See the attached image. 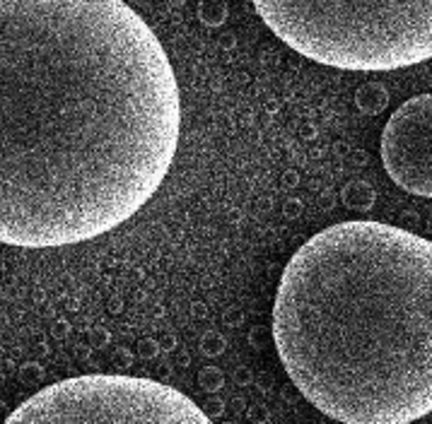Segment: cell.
I'll return each mask as SVG.
<instances>
[{
    "mask_svg": "<svg viewBox=\"0 0 432 424\" xmlns=\"http://www.w3.org/2000/svg\"><path fill=\"white\" fill-rule=\"evenodd\" d=\"M179 135L171 63L123 0H0V244L116 229L160 190Z\"/></svg>",
    "mask_w": 432,
    "mask_h": 424,
    "instance_id": "cell-1",
    "label": "cell"
},
{
    "mask_svg": "<svg viewBox=\"0 0 432 424\" xmlns=\"http://www.w3.org/2000/svg\"><path fill=\"white\" fill-rule=\"evenodd\" d=\"M273 342L292 384L343 424L432 412V241L372 220L314 234L285 265Z\"/></svg>",
    "mask_w": 432,
    "mask_h": 424,
    "instance_id": "cell-2",
    "label": "cell"
},
{
    "mask_svg": "<svg viewBox=\"0 0 432 424\" xmlns=\"http://www.w3.org/2000/svg\"><path fill=\"white\" fill-rule=\"evenodd\" d=\"M290 49L341 70L382 73L432 58V0H252Z\"/></svg>",
    "mask_w": 432,
    "mask_h": 424,
    "instance_id": "cell-3",
    "label": "cell"
},
{
    "mask_svg": "<svg viewBox=\"0 0 432 424\" xmlns=\"http://www.w3.org/2000/svg\"><path fill=\"white\" fill-rule=\"evenodd\" d=\"M208 424L189 395L162 381L121 374L77 376L34 393L8 424Z\"/></svg>",
    "mask_w": 432,
    "mask_h": 424,
    "instance_id": "cell-4",
    "label": "cell"
},
{
    "mask_svg": "<svg viewBox=\"0 0 432 424\" xmlns=\"http://www.w3.org/2000/svg\"><path fill=\"white\" fill-rule=\"evenodd\" d=\"M382 162L398 188L432 198V95H418L394 111L382 133Z\"/></svg>",
    "mask_w": 432,
    "mask_h": 424,
    "instance_id": "cell-5",
    "label": "cell"
},
{
    "mask_svg": "<svg viewBox=\"0 0 432 424\" xmlns=\"http://www.w3.org/2000/svg\"><path fill=\"white\" fill-rule=\"evenodd\" d=\"M341 200L348 210H355V212H370L374 208V200H377V193H374L372 184H367L362 179H355L341 190Z\"/></svg>",
    "mask_w": 432,
    "mask_h": 424,
    "instance_id": "cell-6",
    "label": "cell"
},
{
    "mask_svg": "<svg viewBox=\"0 0 432 424\" xmlns=\"http://www.w3.org/2000/svg\"><path fill=\"white\" fill-rule=\"evenodd\" d=\"M355 106L367 116L382 114L389 106V92L379 82H365L360 90L355 92Z\"/></svg>",
    "mask_w": 432,
    "mask_h": 424,
    "instance_id": "cell-7",
    "label": "cell"
},
{
    "mask_svg": "<svg viewBox=\"0 0 432 424\" xmlns=\"http://www.w3.org/2000/svg\"><path fill=\"white\" fill-rule=\"evenodd\" d=\"M227 3L225 0H201L198 3V20L206 27H222L227 22Z\"/></svg>",
    "mask_w": 432,
    "mask_h": 424,
    "instance_id": "cell-8",
    "label": "cell"
},
{
    "mask_svg": "<svg viewBox=\"0 0 432 424\" xmlns=\"http://www.w3.org/2000/svg\"><path fill=\"white\" fill-rule=\"evenodd\" d=\"M198 386L206 393H217V390L225 388V374L217 366H203L201 374H198Z\"/></svg>",
    "mask_w": 432,
    "mask_h": 424,
    "instance_id": "cell-9",
    "label": "cell"
},
{
    "mask_svg": "<svg viewBox=\"0 0 432 424\" xmlns=\"http://www.w3.org/2000/svg\"><path fill=\"white\" fill-rule=\"evenodd\" d=\"M225 349H227V340L220 333H215V330H211V333H206L201 338V352L206 357H220Z\"/></svg>",
    "mask_w": 432,
    "mask_h": 424,
    "instance_id": "cell-10",
    "label": "cell"
},
{
    "mask_svg": "<svg viewBox=\"0 0 432 424\" xmlns=\"http://www.w3.org/2000/svg\"><path fill=\"white\" fill-rule=\"evenodd\" d=\"M162 352V347H160V340H155V338H143V340H138V345H136V355L141 357V360H155L157 355Z\"/></svg>",
    "mask_w": 432,
    "mask_h": 424,
    "instance_id": "cell-11",
    "label": "cell"
},
{
    "mask_svg": "<svg viewBox=\"0 0 432 424\" xmlns=\"http://www.w3.org/2000/svg\"><path fill=\"white\" fill-rule=\"evenodd\" d=\"M273 340V328H266V325H256V328L249 330V345L254 349H263L268 347V342Z\"/></svg>",
    "mask_w": 432,
    "mask_h": 424,
    "instance_id": "cell-12",
    "label": "cell"
},
{
    "mask_svg": "<svg viewBox=\"0 0 432 424\" xmlns=\"http://www.w3.org/2000/svg\"><path fill=\"white\" fill-rule=\"evenodd\" d=\"M17 376H20V381H27V384H39V381L44 379V369H41L36 362H27V364L17 371Z\"/></svg>",
    "mask_w": 432,
    "mask_h": 424,
    "instance_id": "cell-13",
    "label": "cell"
},
{
    "mask_svg": "<svg viewBox=\"0 0 432 424\" xmlns=\"http://www.w3.org/2000/svg\"><path fill=\"white\" fill-rule=\"evenodd\" d=\"M133 352L131 349H116L114 357H111V364H114V369H131L133 364Z\"/></svg>",
    "mask_w": 432,
    "mask_h": 424,
    "instance_id": "cell-14",
    "label": "cell"
},
{
    "mask_svg": "<svg viewBox=\"0 0 432 424\" xmlns=\"http://www.w3.org/2000/svg\"><path fill=\"white\" fill-rule=\"evenodd\" d=\"M246 419L252 424H268L271 422V410L266 408V405H256V408H249V414H246Z\"/></svg>",
    "mask_w": 432,
    "mask_h": 424,
    "instance_id": "cell-15",
    "label": "cell"
},
{
    "mask_svg": "<svg viewBox=\"0 0 432 424\" xmlns=\"http://www.w3.org/2000/svg\"><path fill=\"white\" fill-rule=\"evenodd\" d=\"M203 412L208 414V419H211V422H215V419L220 417L222 412H225V403H222L220 398L206 400V405H203Z\"/></svg>",
    "mask_w": 432,
    "mask_h": 424,
    "instance_id": "cell-16",
    "label": "cell"
},
{
    "mask_svg": "<svg viewBox=\"0 0 432 424\" xmlns=\"http://www.w3.org/2000/svg\"><path fill=\"white\" fill-rule=\"evenodd\" d=\"M111 342V333L109 330H104V328H95V330H90V345L95 349H101V347H106V345Z\"/></svg>",
    "mask_w": 432,
    "mask_h": 424,
    "instance_id": "cell-17",
    "label": "cell"
},
{
    "mask_svg": "<svg viewBox=\"0 0 432 424\" xmlns=\"http://www.w3.org/2000/svg\"><path fill=\"white\" fill-rule=\"evenodd\" d=\"M302 210H304V205H302V200H297V198H287L285 203H283V215H287V217L302 215Z\"/></svg>",
    "mask_w": 432,
    "mask_h": 424,
    "instance_id": "cell-18",
    "label": "cell"
},
{
    "mask_svg": "<svg viewBox=\"0 0 432 424\" xmlns=\"http://www.w3.org/2000/svg\"><path fill=\"white\" fill-rule=\"evenodd\" d=\"M252 381H254L252 369H246V366H239V369L235 371V384L239 386V388H244V386H252Z\"/></svg>",
    "mask_w": 432,
    "mask_h": 424,
    "instance_id": "cell-19",
    "label": "cell"
},
{
    "mask_svg": "<svg viewBox=\"0 0 432 424\" xmlns=\"http://www.w3.org/2000/svg\"><path fill=\"white\" fill-rule=\"evenodd\" d=\"M222 321H225V325H230V328H237V325L244 321V316H241L239 309H227L225 316H222Z\"/></svg>",
    "mask_w": 432,
    "mask_h": 424,
    "instance_id": "cell-20",
    "label": "cell"
},
{
    "mask_svg": "<svg viewBox=\"0 0 432 424\" xmlns=\"http://www.w3.org/2000/svg\"><path fill=\"white\" fill-rule=\"evenodd\" d=\"M176 345H179V340H176V335H171V333L162 335V340H160V347H162V352H174V349H176Z\"/></svg>",
    "mask_w": 432,
    "mask_h": 424,
    "instance_id": "cell-21",
    "label": "cell"
},
{
    "mask_svg": "<svg viewBox=\"0 0 432 424\" xmlns=\"http://www.w3.org/2000/svg\"><path fill=\"white\" fill-rule=\"evenodd\" d=\"M68 330H71V323H68V321H56L53 328H51V333H53V338L63 340L68 335Z\"/></svg>",
    "mask_w": 432,
    "mask_h": 424,
    "instance_id": "cell-22",
    "label": "cell"
},
{
    "mask_svg": "<svg viewBox=\"0 0 432 424\" xmlns=\"http://www.w3.org/2000/svg\"><path fill=\"white\" fill-rule=\"evenodd\" d=\"M300 388H297L295 384H290V386H285V388H283V398L287 400V403H297V398H300Z\"/></svg>",
    "mask_w": 432,
    "mask_h": 424,
    "instance_id": "cell-23",
    "label": "cell"
},
{
    "mask_svg": "<svg viewBox=\"0 0 432 424\" xmlns=\"http://www.w3.org/2000/svg\"><path fill=\"white\" fill-rule=\"evenodd\" d=\"M174 364L181 366V369H187V366L191 364V355H189L187 349H179V352L174 355Z\"/></svg>",
    "mask_w": 432,
    "mask_h": 424,
    "instance_id": "cell-24",
    "label": "cell"
},
{
    "mask_svg": "<svg viewBox=\"0 0 432 424\" xmlns=\"http://www.w3.org/2000/svg\"><path fill=\"white\" fill-rule=\"evenodd\" d=\"M297 184H300V176H297V171H285V174H283V186H285V188H297Z\"/></svg>",
    "mask_w": 432,
    "mask_h": 424,
    "instance_id": "cell-25",
    "label": "cell"
},
{
    "mask_svg": "<svg viewBox=\"0 0 432 424\" xmlns=\"http://www.w3.org/2000/svg\"><path fill=\"white\" fill-rule=\"evenodd\" d=\"M235 46H237V39H235V34H232V32H225V34H220V49L232 51Z\"/></svg>",
    "mask_w": 432,
    "mask_h": 424,
    "instance_id": "cell-26",
    "label": "cell"
},
{
    "mask_svg": "<svg viewBox=\"0 0 432 424\" xmlns=\"http://www.w3.org/2000/svg\"><path fill=\"white\" fill-rule=\"evenodd\" d=\"M109 311H111V314H121V311H123V299H121V297H111V299H109Z\"/></svg>",
    "mask_w": 432,
    "mask_h": 424,
    "instance_id": "cell-27",
    "label": "cell"
},
{
    "mask_svg": "<svg viewBox=\"0 0 432 424\" xmlns=\"http://www.w3.org/2000/svg\"><path fill=\"white\" fill-rule=\"evenodd\" d=\"M352 162H355V164L357 166H365L367 164V152H362V150H355V152H352Z\"/></svg>",
    "mask_w": 432,
    "mask_h": 424,
    "instance_id": "cell-28",
    "label": "cell"
},
{
    "mask_svg": "<svg viewBox=\"0 0 432 424\" xmlns=\"http://www.w3.org/2000/svg\"><path fill=\"white\" fill-rule=\"evenodd\" d=\"M302 138H307V140H312V138H317V128L314 125H302Z\"/></svg>",
    "mask_w": 432,
    "mask_h": 424,
    "instance_id": "cell-29",
    "label": "cell"
},
{
    "mask_svg": "<svg viewBox=\"0 0 432 424\" xmlns=\"http://www.w3.org/2000/svg\"><path fill=\"white\" fill-rule=\"evenodd\" d=\"M319 205H322V210H331L333 208V195L331 193L322 195V198H319Z\"/></svg>",
    "mask_w": 432,
    "mask_h": 424,
    "instance_id": "cell-30",
    "label": "cell"
},
{
    "mask_svg": "<svg viewBox=\"0 0 432 424\" xmlns=\"http://www.w3.org/2000/svg\"><path fill=\"white\" fill-rule=\"evenodd\" d=\"M191 311L196 316H206V311H208V306L203 304V301H196V304H191Z\"/></svg>",
    "mask_w": 432,
    "mask_h": 424,
    "instance_id": "cell-31",
    "label": "cell"
},
{
    "mask_svg": "<svg viewBox=\"0 0 432 424\" xmlns=\"http://www.w3.org/2000/svg\"><path fill=\"white\" fill-rule=\"evenodd\" d=\"M348 152H350V147H348L346 142H338V145H336V155L338 157H346Z\"/></svg>",
    "mask_w": 432,
    "mask_h": 424,
    "instance_id": "cell-32",
    "label": "cell"
},
{
    "mask_svg": "<svg viewBox=\"0 0 432 424\" xmlns=\"http://www.w3.org/2000/svg\"><path fill=\"white\" fill-rule=\"evenodd\" d=\"M8 414H10L8 412V405L0 400V422H8Z\"/></svg>",
    "mask_w": 432,
    "mask_h": 424,
    "instance_id": "cell-33",
    "label": "cell"
},
{
    "mask_svg": "<svg viewBox=\"0 0 432 424\" xmlns=\"http://www.w3.org/2000/svg\"><path fill=\"white\" fill-rule=\"evenodd\" d=\"M160 374H162V379H171V374H174V371H171V366L169 364H165V366H162V369H160Z\"/></svg>",
    "mask_w": 432,
    "mask_h": 424,
    "instance_id": "cell-34",
    "label": "cell"
},
{
    "mask_svg": "<svg viewBox=\"0 0 432 424\" xmlns=\"http://www.w3.org/2000/svg\"><path fill=\"white\" fill-rule=\"evenodd\" d=\"M171 3H174V5H184V3H187V0H171Z\"/></svg>",
    "mask_w": 432,
    "mask_h": 424,
    "instance_id": "cell-35",
    "label": "cell"
}]
</instances>
